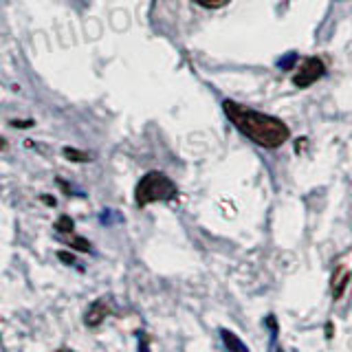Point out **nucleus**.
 Returning <instances> with one entry per match:
<instances>
[{"mask_svg":"<svg viewBox=\"0 0 352 352\" xmlns=\"http://www.w3.org/2000/svg\"><path fill=\"white\" fill-rule=\"evenodd\" d=\"M176 194H179V190H176V185L168 179V176L161 172H150L143 176L137 185L135 203L139 207H146L157 201H172V198H176Z\"/></svg>","mask_w":352,"mask_h":352,"instance_id":"2","label":"nucleus"},{"mask_svg":"<svg viewBox=\"0 0 352 352\" xmlns=\"http://www.w3.org/2000/svg\"><path fill=\"white\" fill-rule=\"evenodd\" d=\"M220 337H223V344L229 352H249L247 346L242 344V339L236 335V333H231V330H220Z\"/></svg>","mask_w":352,"mask_h":352,"instance_id":"6","label":"nucleus"},{"mask_svg":"<svg viewBox=\"0 0 352 352\" xmlns=\"http://www.w3.org/2000/svg\"><path fill=\"white\" fill-rule=\"evenodd\" d=\"M346 282H348V269L344 267V264H341V267L333 273V282H330V291H333L335 300H339V297L344 295Z\"/></svg>","mask_w":352,"mask_h":352,"instance_id":"5","label":"nucleus"},{"mask_svg":"<svg viewBox=\"0 0 352 352\" xmlns=\"http://www.w3.org/2000/svg\"><path fill=\"white\" fill-rule=\"evenodd\" d=\"M53 352H75V350H71V348H58V350H53Z\"/></svg>","mask_w":352,"mask_h":352,"instance_id":"14","label":"nucleus"},{"mask_svg":"<svg viewBox=\"0 0 352 352\" xmlns=\"http://www.w3.org/2000/svg\"><path fill=\"white\" fill-rule=\"evenodd\" d=\"M324 73H326V66H324L322 60H319V58H308V60L302 62V69H300V73L295 75L293 82H295L297 88H306V86H311L313 82H317Z\"/></svg>","mask_w":352,"mask_h":352,"instance_id":"3","label":"nucleus"},{"mask_svg":"<svg viewBox=\"0 0 352 352\" xmlns=\"http://www.w3.org/2000/svg\"><path fill=\"white\" fill-rule=\"evenodd\" d=\"M64 157L71 161H91L88 154H82L80 150H73V148H64Z\"/></svg>","mask_w":352,"mask_h":352,"instance_id":"9","label":"nucleus"},{"mask_svg":"<svg viewBox=\"0 0 352 352\" xmlns=\"http://www.w3.org/2000/svg\"><path fill=\"white\" fill-rule=\"evenodd\" d=\"M198 5H203V7H207V9H218V7H223V5H227L229 0H196Z\"/></svg>","mask_w":352,"mask_h":352,"instance_id":"11","label":"nucleus"},{"mask_svg":"<svg viewBox=\"0 0 352 352\" xmlns=\"http://www.w3.org/2000/svg\"><path fill=\"white\" fill-rule=\"evenodd\" d=\"M58 258H60L62 262H66V264H75V258L71 256V253H66V251H60V253H58Z\"/></svg>","mask_w":352,"mask_h":352,"instance_id":"13","label":"nucleus"},{"mask_svg":"<svg viewBox=\"0 0 352 352\" xmlns=\"http://www.w3.org/2000/svg\"><path fill=\"white\" fill-rule=\"evenodd\" d=\"M55 231H58L60 236H66V234H73L75 231V225L69 216H60V220L55 223Z\"/></svg>","mask_w":352,"mask_h":352,"instance_id":"8","label":"nucleus"},{"mask_svg":"<svg viewBox=\"0 0 352 352\" xmlns=\"http://www.w3.org/2000/svg\"><path fill=\"white\" fill-rule=\"evenodd\" d=\"M223 108L229 121L242 132V135H247L251 141L260 143L264 148H278L291 135L289 126H286L284 121H280L278 117H269L253 108L229 102V99L223 104Z\"/></svg>","mask_w":352,"mask_h":352,"instance_id":"1","label":"nucleus"},{"mask_svg":"<svg viewBox=\"0 0 352 352\" xmlns=\"http://www.w3.org/2000/svg\"><path fill=\"white\" fill-rule=\"evenodd\" d=\"M110 302L106 300V297H99L97 302H93L91 304V308L86 311V315H84V324L88 326V328H97L99 324L104 322V319L110 315Z\"/></svg>","mask_w":352,"mask_h":352,"instance_id":"4","label":"nucleus"},{"mask_svg":"<svg viewBox=\"0 0 352 352\" xmlns=\"http://www.w3.org/2000/svg\"><path fill=\"white\" fill-rule=\"evenodd\" d=\"M62 238H64V242H69V245L75 247V249H80V251H91V242L84 240V238H80V236L66 234V236H62Z\"/></svg>","mask_w":352,"mask_h":352,"instance_id":"7","label":"nucleus"},{"mask_svg":"<svg viewBox=\"0 0 352 352\" xmlns=\"http://www.w3.org/2000/svg\"><path fill=\"white\" fill-rule=\"evenodd\" d=\"M139 352H150V339L146 333H139Z\"/></svg>","mask_w":352,"mask_h":352,"instance_id":"12","label":"nucleus"},{"mask_svg":"<svg viewBox=\"0 0 352 352\" xmlns=\"http://www.w3.org/2000/svg\"><path fill=\"white\" fill-rule=\"evenodd\" d=\"M295 60H297V53H289V55H284V58L278 60V66L280 69H291V66L295 64Z\"/></svg>","mask_w":352,"mask_h":352,"instance_id":"10","label":"nucleus"},{"mask_svg":"<svg viewBox=\"0 0 352 352\" xmlns=\"http://www.w3.org/2000/svg\"><path fill=\"white\" fill-rule=\"evenodd\" d=\"M0 146H3V141H0Z\"/></svg>","mask_w":352,"mask_h":352,"instance_id":"15","label":"nucleus"}]
</instances>
